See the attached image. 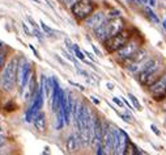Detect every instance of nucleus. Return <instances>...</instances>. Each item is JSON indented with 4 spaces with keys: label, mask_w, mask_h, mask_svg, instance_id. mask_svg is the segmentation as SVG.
Wrapping results in <instances>:
<instances>
[{
    "label": "nucleus",
    "mask_w": 166,
    "mask_h": 155,
    "mask_svg": "<svg viewBox=\"0 0 166 155\" xmlns=\"http://www.w3.org/2000/svg\"><path fill=\"white\" fill-rule=\"evenodd\" d=\"M120 117L123 118V120L126 121V122H131V118H132V117H131V116H128V115H123V113H122V115H120Z\"/></svg>",
    "instance_id": "23"
},
{
    "label": "nucleus",
    "mask_w": 166,
    "mask_h": 155,
    "mask_svg": "<svg viewBox=\"0 0 166 155\" xmlns=\"http://www.w3.org/2000/svg\"><path fill=\"white\" fill-rule=\"evenodd\" d=\"M30 1H34V3H39V0H30Z\"/></svg>",
    "instance_id": "34"
},
{
    "label": "nucleus",
    "mask_w": 166,
    "mask_h": 155,
    "mask_svg": "<svg viewBox=\"0 0 166 155\" xmlns=\"http://www.w3.org/2000/svg\"><path fill=\"white\" fill-rule=\"evenodd\" d=\"M17 67H18V59L16 57H13L8 63L4 64L3 75H1V87L4 91L13 89L14 84H16Z\"/></svg>",
    "instance_id": "3"
},
{
    "label": "nucleus",
    "mask_w": 166,
    "mask_h": 155,
    "mask_svg": "<svg viewBox=\"0 0 166 155\" xmlns=\"http://www.w3.org/2000/svg\"><path fill=\"white\" fill-rule=\"evenodd\" d=\"M0 132H1V129H0Z\"/></svg>",
    "instance_id": "38"
},
{
    "label": "nucleus",
    "mask_w": 166,
    "mask_h": 155,
    "mask_svg": "<svg viewBox=\"0 0 166 155\" xmlns=\"http://www.w3.org/2000/svg\"><path fill=\"white\" fill-rule=\"evenodd\" d=\"M150 95L156 101H162L166 99V72L162 74L156 82H153L149 87Z\"/></svg>",
    "instance_id": "8"
},
{
    "label": "nucleus",
    "mask_w": 166,
    "mask_h": 155,
    "mask_svg": "<svg viewBox=\"0 0 166 155\" xmlns=\"http://www.w3.org/2000/svg\"><path fill=\"white\" fill-rule=\"evenodd\" d=\"M0 155H1V152H0Z\"/></svg>",
    "instance_id": "39"
},
{
    "label": "nucleus",
    "mask_w": 166,
    "mask_h": 155,
    "mask_svg": "<svg viewBox=\"0 0 166 155\" xmlns=\"http://www.w3.org/2000/svg\"><path fill=\"white\" fill-rule=\"evenodd\" d=\"M132 38V30L131 29H123L119 33L114 34L113 37L107 38L103 42V46L107 53H115L116 50H119L123 45H126L128 41Z\"/></svg>",
    "instance_id": "4"
},
{
    "label": "nucleus",
    "mask_w": 166,
    "mask_h": 155,
    "mask_svg": "<svg viewBox=\"0 0 166 155\" xmlns=\"http://www.w3.org/2000/svg\"><path fill=\"white\" fill-rule=\"evenodd\" d=\"M92 100H93V103H94V104H97V105L99 104V100H98V99H96L94 96H92Z\"/></svg>",
    "instance_id": "30"
},
{
    "label": "nucleus",
    "mask_w": 166,
    "mask_h": 155,
    "mask_svg": "<svg viewBox=\"0 0 166 155\" xmlns=\"http://www.w3.org/2000/svg\"><path fill=\"white\" fill-rule=\"evenodd\" d=\"M133 147H135V145L128 143V146L126 147V151L123 152V155H133Z\"/></svg>",
    "instance_id": "18"
},
{
    "label": "nucleus",
    "mask_w": 166,
    "mask_h": 155,
    "mask_svg": "<svg viewBox=\"0 0 166 155\" xmlns=\"http://www.w3.org/2000/svg\"><path fill=\"white\" fill-rule=\"evenodd\" d=\"M149 4L150 5H156V0H149Z\"/></svg>",
    "instance_id": "32"
},
{
    "label": "nucleus",
    "mask_w": 166,
    "mask_h": 155,
    "mask_svg": "<svg viewBox=\"0 0 166 155\" xmlns=\"http://www.w3.org/2000/svg\"><path fill=\"white\" fill-rule=\"evenodd\" d=\"M97 155H106V154L103 152V150H102V147H101V146L97 147Z\"/></svg>",
    "instance_id": "24"
},
{
    "label": "nucleus",
    "mask_w": 166,
    "mask_h": 155,
    "mask_svg": "<svg viewBox=\"0 0 166 155\" xmlns=\"http://www.w3.org/2000/svg\"><path fill=\"white\" fill-rule=\"evenodd\" d=\"M76 1H77V0H62V3L64 4V5H67V7H72Z\"/></svg>",
    "instance_id": "19"
},
{
    "label": "nucleus",
    "mask_w": 166,
    "mask_h": 155,
    "mask_svg": "<svg viewBox=\"0 0 166 155\" xmlns=\"http://www.w3.org/2000/svg\"><path fill=\"white\" fill-rule=\"evenodd\" d=\"M133 155H143V154H141V151H140V150H139L136 146L133 147Z\"/></svg>",
    "instance_id": "25"
},
{
    "label": "nucleus",
    "mask_w": 166,
    "mask_h": 155,
    "mask_svg": "<svg viewBox=\"0 0 166 155\" xmlns=\"http://www.w3.org/2000/svg\"><path fill=\"white\" fill-rule=\"evenodd\" d=\"M5 58H7L5 51L0 49V70L3 69V67H4V64H5Z\"/></svg>",
    "instance_id": "17"
},
{
    "label": "nucleus",
    "mask_w": 166,
    "mask_h": 155,
    "mask_svg": "<svg viewBox=\"0 0 166 155\" xmlns=\"http://www.w3.org/2000/svg\"><path fill=\"white\" fill-rule=\"evenodd\" d=\"M165 122H166V120H165Z\"/></svg>",
    "instance_id": "40"
},
{
    "label": "nucleus",
    "mask_w": 166,
    "mask_h": 155,
    "mask_svg": "<svg viewBox=\"0 0 166 155\" xmlns=\"http://www.w3.org/2000/svg\"><path fill=\"white\" fill-rule=\"evenodd\" d=\"M72 50H73V53H75V55H76L80 60H85L84 51H81V50H80L79 46H77V45H72Z\"/></svg>",
    "instance_id": "15"
},
{
    "label": "nucleus",
    "mask_w": 166,
    "mask_h": 155,
    "mask_svg": "<svg viewBox=\"0 0 166 155\" xmlns=\"http://www.w3.org/2000/svg\"><path fill=\"white\" fill-rule=\"evenodd\" d=\"M33 123H34V128L39 133L46 132V116L43 112H38L33 118Z\"/></svg>",
    "instance_id": "11"
},
{
    "label": "nucleus",
    "mask_w": 166,
    "mask_h": 155,
    "mask_svg": "<svg viewBox=\"0 0 166 155\" xmlns=\"http://www.w3.org/2000/svg\"><path fill=\"white\" fill-rule=\"evenodd\" d=\"M140 1H143V3H146V1H148V0H140Z\"/></svg>",
    "instance_id": "35"
},
{
    "label": "nucleus",
    "mask_w": 166,
    "mask_h": 155,
    "mask_svg": "<svg viewBox=\"0 0 166 155\" xmlns=\"http://www.w3.org/2000/svg\"><path fill=\"white\" fill-rule=\"evenodd\" d=\"M113 101H114V103H115L118 106H123V105H124V104H123V101H122L119 97H113Z\"/></svg>",
    "instance_id": "21"
},
{
    "label": "nucleus",
    "mask_w": 166,
    "mask_h": 155,
    "mask_svg": "<svg viewBox=\"0 0 166 155\" xmlns=\"http://www.w3.org/2000/svg\"><path fill=\"white\" fill-rule=\"evenodd\" d=\"M144 11H145V13L148 14V17H149L150 20H153L156 24H158V23H160V20H158V17H157V14H156L154 12H153L152 9L149 8V7H145V8H144Z\"/></svg>",
    "instance_id": "14"
},
{
    "label": "nucleus",
    "mask_w": 166,
    "mask_h": 155,
    "mask_svg": "<svg viewBox=\"0 0 166 155\" xmlns=\"http://www.w3.org/2000/svg\"><path fill=\"white\" fill-rule=\"evenodd\" d=\"M105 20H106V16H105L103 12H93L84 21H85V26L86 28L92 29V30H96Z\"/></svg>",
    "instance_id": "10"
},
{
    "label": "nucleus",
    "mask_w": 166,
    "mask_h": 155,
    "mask_svg": "<svg viewBox=\"0 0 166 155\" xmlns=\"http://www.w3.org/2000/svg\"><path fill=\"white\" fill-rule=\"evenodd\" d=\"M139 49H140V41H139L137 38H131L126 45H123L120 49L116 50L114 54H115L116 60H119V62L123 63L126 59H128L130 57H132Z\"/></svg>",
    "instance_id": "7"
},
{
    "label": "nucleus",
    "mask_w": 166,
    "mask_h": 155,
    "mask_svg": "<svg viewBox=\"0 0 166 155\" xmlns=\"http://www.w3.org/2000/svg\"><path fill=\"white\" fill-rule=\"evenodd\" d=\"M71 84H72V86H75V87H77V88H79V89H81V91H84V87H82V86H80V84H77V83H73V82H71Z\"/></svg>",
    "instance_id": "27"
},
{
    "label": "nucleus",
    "mask_w": 166,
    "mask_h": 155,
    "mask_svg": "<svg viewBox=\"0 0 166 155\" xmlns=\"http://www.w3.org/2000/svg\"><path fill=\"white\" fill-rule=\"evenodd\" d=\"M122 101H123V104H126V105L128 106V108H130V109H133V108H132V105H131V104L128 103V100H126V99L123 97V100H122Z\"/></svg>",
    "instance_id": "26"
},
{
    "label": "nucleus",
    "mask_w": 166,
    "mask_h": 155,
    "mask_svg": "<svg viewBox=\"0 0 166 155\" xmlns=\"http://www.w3.org/2000/svg\"><path fill=\"white\" fill-rule=\"evenodd\" d=\"M41 28H42V30L43 32H45V34H48V36H54V34H56V30H55V29H52V28H50V26H47L46 25L45 23H43V21H41Z\"/></svg>",
    "instance_id": "13"
},
{
    "label": "nucleus",
    "mask_w": 166,
    "mask_h": 155,
    "mask_svg": "<svg viewBox=\"0 0 166 155\" xmlns=\"http://www.w3.org/2000/svg\"><path fill=\"white\" fill-rule=\"evenodd\" d=\"M43 99H45V96H43L41 88L38 87V88H37V91H35V93H34V96H33L31 105L29 106L28 112H26V121H28V122L33 121L34 116H35L37 113L41 110V108H42V105H43Z\"/></svg>",
    "instance_id": "9"
},
{
    "label": "nucleus",
    "mask_w": 166,
    "mask_h": 155,
    "mask_svg": "<svg viewBox=\"0 0 166 155\" xmlns=\"http://www.w3.org/2000/svg\"><path fill=\"white\" fill-rule=\"evenodd\" d=\"M92 47H93L94 53H96V54H97V55H101V53H99V50H98V49H97L96 46H94V45H92Z\"/></svg>",
    "instance_id": "29"
},
{
    "label": "nucleus",
    "mask_w": 166,
    "mask_h": 155,
    "mask_svg": "<svg viewBox=\"0 0 166 155\" xmlns=\"http://www.w3.org/2000/svg\"><path fill=\"white\" fill-rule=\"evenodd\" d=\"M124 29V21L119 17H113L110 20H105L98 28L94 30L96 33V37L98 38L101 42H105L107 38L113 37L114 34L119 33L120 30Z\"/></svg>",
    "instance_id": "2"
},
{
    "label": "nucleus",
    "mask_w": 166,
    "mask_h": 155,
    "mask_svg": "<svg viewBox=\"0 0 166 155\" xmlns=\"http://www.w3.org/2000/svg\"><path fill=\"white\" fill-rule=\"evenodd\" d=\"M65 147H67L68 152H75L79 149V138L75 134H71L67 138V142H65Z\"/></svg>",
    "instance_id": "12"
},
{
    "label": "nucleus",
    "mask_w": 166,
    "mask_h": 155,
    "mask_svg": "<svg viewBox=\"0 0 166 155\" xmlns=\"http://www.w3.org/2000/svg\"><path fill=\"white\" fill-rule=\"evenodd\" d=\"M128 99H130V100L132 101V104L135 105V109H139V110L141 109V105H140V103H139V100L132 95V93H128Z\"/></svg>",
    "instance_id": "16"
},
{
    "label": "nucleus",
    "mask_w": 166,
    "mask_h": 155,
    "mask_svg": "<svg viewBox=\"0 0 166 155\" xmlns=\"http://www.w3.org/2000/svg\"><path fill=\"white\" fill-rule=\"evenodd\" d=\"M150 129H152V132H153V133H154V134H156V135H157V137H160V135H161L160 130H158V129H157V128H156V125H153V123H152V125H150Z\"/></svg>",
    "instance_id": "20"
},
{
    "label": "nucleus",
    "mask_w": 166,
    "mask_h": 155,
    "mask_svg": "<svg viewBox=\"0 0 166 155\" xmlns=\"http://www.w3.org/2000/svg\"><path fill=\"white\" fill-rule=\"evenodd\" d=\"M163 108H165V110H166V104H165V106H163Z\"/></svg>",
    "instance_id": "37"
},
{
    "label": "nucleus",
    "mask_w": 166,
    "mask_h": 155,
    "mask_svg": "<svg viewBox=\"0 0 166 155\" xmlns=\"http://www.w3.org/2000/svg\"><path fill=\"white\" fill-rule=\"evenodd\" d=\"M84 54H86V57L88 58H90L92 60H94V57H93V54H90L89 51H84Z\"/></svg>",
    "instance_id": "28"
},
{
    "label": "nucleus",
    "mask_w": 166,
    "mask_h": 155,
    "mask_svg": "<svg viewBox=\"0 0 166 155\" xmlns=\"http://www.w3.org/2000/svg\"><path fill=\"white\" fill-rule=\"evenodd\" d=\"M1 46H3V43H1V41H0V49H1Z\"/></svg>",
    "instance_id": "36"
},
{
    "label": "nucleus",
    "mask_w": 166,
    "mask_h": 155,
    "mask_svg": "<svg viewBox=\"0 0 166 155\" xmlns=\"http://www.w3.org/2000/svg\"><path fill=\"white\" fill-rule=\"evenodd\" d=\"M31 75H33V71H31V64L29 63L26 59H21V62L18 60L16 83L18 84V89H20L21 92L24 91L25 86L28 84V82L30 80Z\"/></svg>",
    "instance_id": "6"
},
{
    "label": "nucleus",
    "mask_w": 166,
    "mask_h": 155,
    "mask_svg": "<svg viewBox=\"0 0 166 155\" xmlns=\"http://www.w3.org/2000/svg\"><path fill=\"white\" fill-rule=\"evenodd\" d=\"M107 88H109V89H113V88H114V86H113L111 83H107Z\"/></svg>",
    "instance_id": "31"
},
{
    "label": "nucleus",
    "mask_w": 166,
    "mask_h": 155,
    "mask_svg": "<svg viewBox=\"0 0 166 155\" xmlns=\"http://www.w3.org/2000/svg\"><path fill=\"white\" fill-rule=\"evenodd\" d=\"M163 29L166 30V19H165V21H163Z\"/></svg>",
    "instance_id": "33"
},
{
    "label": "nucleus",
    "mask_w": 166,
    "mask_h": 155,
    "mask_svg": "<svg viewBox=\"0 0 166 155\" xmlns=\"http://www.w3.org/2000/svg\"><path fill=\"white\" fill-rule=\"evenodd\" d=\"M4 143H5V135H4L3 133L0 132V147L3 146Z\"/></svg>",
    "instance_id": "22"
},
{
    "label": "nucleus",
    "mask_w": 166,
    "mask_h": 155,
    "mask_svg": "<svg viewBox=\"0 0 166 155\" xmlns=\"http://www.w3.org/2000/svg\"><path fill=\"white\" fill-rule=\"evenodd\" d=\"M162 58H152L148 59L144 67L137 72V80L143 86H150L153 82H156L160 78L162 72Z\"/></svg>",
    "instance_id": "1"
},
{
    "label": "nucleus",
    "mask_w": 166,
    "mask_h": 155,
    "mask_svg": "<svg viewBox=\"0 0 166 155\" xmlns=\"http://www.w3.org/2000/svg\"><path fill=\"white\" fill-rule=\"evenodd\" d=\"M71 11H72V14L75 16L76 20L82 21L96 11V4L92 0H77L76 3L71 7Z\"/></svg>",
    "instance_id": "5"
}]
</instances>
